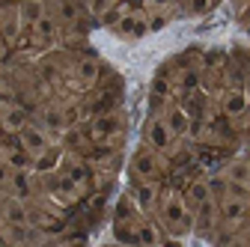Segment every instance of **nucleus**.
I'll use <instances>...</instances> for the list:
<instances>
[{
    "label": "nucleus",
    "mask_w": 250,
    "mask_h": 247,
    "mask_svg": "<svg viewBox=\"0 0 250 247\" xmlns=\"http://www.w3.org/2000/svg\"><path fill=\"white\" fill-rule=\"evenodd\" d=\"M221 214H224V221H229V224H235V221H241L244 214H247V203L241 200V197H224V206H221Z\"/></svg>",
    "instance_id": "20e7f679"
},
{
    "label": "nucleus",
    "mask_w": 250,
    "mask_h": 247,
    "mask_svg": "<svg viewBox=\"0 0 250 247\" xmlns=\"http://www.w3.org/2000/svg\"><path fill=\"white\" fill-rule=\"evenodd\" d=\"M134 197H137V203H140L143 208H149V206L155 203V188H152V185H137Z\"/></svg>",
    "instance_id": "9d476101"
},
{
    "label": "nucleus",
    "mask_w": 250,
    "mask_h": 247,
    "mask_svg": "<svg viewBox=\"0 0 250 247\" xmlns=\"http://www.w3.org/2000/svg\"><path fill=\"white\" fill-rule=\"evenodd\" d=\"M134 170H137V176H143V179H155V176H158V161L152 158V152H137Z\"/></svg>",
    "instance_id": "39448f33"
},
{
    "label": "nucleus",
    "mask_w": 250,
    "mask_h": 247,
    "mask_svg": "<svg viewBox=\"0 0 250 247\" xmlns=\"http://www.w3.org/2000/svg\"><path fill=\"white\" fill-rule=\"evenodd\" d=\"M3 125L9 131H21L24 128V113L21 110H3Z\"/></svg>",
    "instance_id": "1a4fd4ad"
},
{
    "label": "nucleus",
    "mask_w": 250,
    "mask_h": 247,
    "mask_svg": "<svg viewBox=\"0 0 250 247\" xmlns=\"http://www.w3.org/2000/svg\"><path fill=\"white\" fill-rule=\"evenodd\" d=\"M6 182H9V167L0 164V185H6Z\"/></svg>",
    "instance_id": "f3484780"
},
{
    "label": "nucleus",
    "mask_w": 250,
    "mask_h": 247,
    "mask_svg": "<svg viewBox=\"0 0 250 247\" xmlns=\"http://www.w3.org/2000/svg\"><path fill=\"white\" fill-rule=\"evenodd\" d=\"M167 224L170 226H182L185 224V208H182V200H176V197L167 203Z\"/></svg>",
    "instance_id": "6e6552de"
},
{
    "label": "nucleus",
    "mask_w": 250,
    "mask_h": 247,
    "mask_svg": "<svg viewBox=\"0 0 250 247\" xmlns=\"http://www.w3.org/2000/svg\"><path fill=\"white\" fill-rule=\"evenodd\" d=\"M244 110V96H241V92H232V96L227 99V113H241Z\"/></svg>",
    "instance_id": "f8f14e48"
},
{
    "label": "nucleus",
    "mask_w": 250,
    "mask_h": 247,
    "mask_svg": "<svg viewBox=\"0 0 250 247\" xmlns=\"http://www.w3.org/2000/svg\"><path fill=\"white\" fill-rule=\"evenodd\" d=\"M140 241H158V235H155L152 226H143V229H140Z\"/></svg>",
    "instance_id": "dca6fc26"
},
{
    "label": "nucleus",
    "mask_w": 250,
    "mask_h": 247,
    "mask_svg": "<svg viewBox=\"0 0 250 247\" xmlns=\"http://www.w3.org/2000/svg\"><path fill=\"white\" fill-rule=\"evenodd\" d=\"M206 9V0H194V12H203Z\"/></svg>",
    "instance_id": "a211bd4d"
},
{
    "label": "nucleus",
    "mask_w": 250,
    "mask_h": 247,
    "mask_svg": "<svg viewBox=\"0 0 250 247\" xmlns=\"http://www.w3.org/2000/svg\"><path fill=\"white\" fill-rule=\"evenodd\" d=\"M45 119H48V125H51V128H60V125H62V116H60L57 110H48Z\"/></svg>",
    "instance_id": "2eb2a0df"
},
{
    "label": "nucleus",
    "mask_w": 250,
    "mask_h": 247,
    "mask_svg": "<svg viewBox=\"0 0 250 247\" xmlns=\"http://www.w3.org/2000/svg\"><path fill=\"white\" fill-rule=\"evenodd\" d=\"M146 137H149V146H155V149H167V146H170V137H173V131L167 128V122L155 119V122H149Z\"/></svg>",
    "instance_id": "f257e3e1"
},
{
    "label": "nucleus",
    "mask_w": 250,
    "mask_h": 247,
    "mask_svg": "<svg viewBox=\"0 0 250 247\" xmlns=\"http://www.w3.org/2000/svg\"><path fill=\"white\" fill-rule=\"evenodd\" d=\"M3 218H6V224L9 226H27V208H24V203L21 200H6L3 203Z\"/></svg>",
    "instance_id": "7ed1b4c3"
},
{
    "label": "nucleus",
    "mask_w": 250,
    "mask_h": 247,
    "mask_svg": "<svg viewBox=\"0 0 250 247\" xmlns=\"http://www.w3.org/2000/svg\"><path fill=\"white\" fill-rule=\"evenodd\" d=\"M167 128H170L173 134H185V131H188V116H185L179 107H173V110L167 113Z\"/></svg>",
    "instance_id": "0eeeda50"
},
{
    "label": "nucleus",
    "mask_w": 250,
    "mask_h": 247,
    "mask_svg": "<svg viewBox=\"0 0 250 247\" xmlns=\"http://www.w3.org/2000/svg\"><path fill=\"white\" fill-rule=\"evenodd\" d=\"M21 143H24V152H30V155H42V152L48 149V140H45V134L42 131H36V128H21Z\"/></svg>",
    "instance_id": "f03ea898"
},
{
    "label": "nucleus",
    "mask_w": 250,
    "mask_h": 247,
    "mask_svg": "<svg viewBox=\"0 0 250 247\" xmlns=\"http://www.w3.org/2000/svg\"><path fill=\"white\" fill-rule=\"evenodd\" d=\"M188 200H191L194 206H206L208 200H211V188L206 182H194L191 185V194H188Z\"/></svg>",
    "instance_id": "423d86ee"
},
{
    "label": "nucleus",
    "mask_w": 250,
    "mask_h": 247,
    "mask_svg": "<svg viewBox=\"0 0 250 247\" xmlns=\"http://www.w3.org/2000/svg\"><path fill=\"white\" fill-rule=\"evenodd\" d=\"M36 30H39L42 36H51V33H54V24H51L48 18H39V21H36Z\"/></svg>",
    "instance_id": "4468645a"
},
{
    "label": "nucleus",
    "mask_w": 250,
    "mask_h": 247,
    "mask_svg": "<svg viewBox=\"0 0 250 247\" xmlns=\"http://www.w3.org/2000/svg\"><path fill=\"white\" fill-rule=\"evenodd\" d=\"M78 75H81L83 83H92V81H96V75H99V66L92 63V60H83V63L78 66Z\"/></svg>",
    "instance_id": "9b49d317"
},
{
    "label": "nucleus",
    "mask_w": 250,
    "mask_h": 247,
    "mask_svg": "<svg viewBox=\"0 0 250 247\" xmlns=\"http://www.w3.org/2000/svg\"><path fill=\"white\" fill-rule=\"evenodd\" d=\"M113 128H116V122H113V119H99V122H96V134H99V137L110 134Z\"/></svg>",
    "instance_id": "ddd939ff"
}]
</instances>
